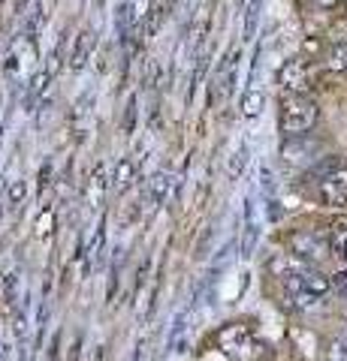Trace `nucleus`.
Masks as SVG:
<instances>
[{"label":"nucleus","instance_id":"obj_13","mask_svg":"<svg viewBox=\"0 0 347 361\" xmlns=\"http://www.w3.org/2000/svg\"><path fill=\"white\" fill-rule=\"evenodd\" d=\"M266 106V97L260 87H245L242 90V99H239V109H242V118H260V111Z\"/></svg>","mask_w":347,"mask_h":361},{"label":"nucleus","instance_id":"obj_24","mask_svg":"<svg viewBox=\"0 0 347 361\" xmlns=\"http://www.w3.org/2000/svg\"><path fill=\"white\" fill-rule=\"evenodd\" d=\"M311 4H314L317 9H327V13H329V9H339L344 0H311Z\"/></svg>","mask_w":347,"mask_h":361},{"label":"nucleus","instance_id":"obj_18","mask_svg":"<svg viewBox=\"0 0 347 361\" xmlns=\"http://www.w3.org/2000/svg\"><path fill=\"white\" fill-rule=\"evenodd\" d=\"M139 127V97L133 94L127 97V106H124V115H121V133L124 135H133Z\"/></svg>","mask_w":347,"mask_h":361},{"label":"nucleus","instance_id":"obj_23","mask_svg":"<svg viewBox=\"0 0 347 361\" xmlns=\"http://www.w3.org/2000/svg\"><path fill=\"white\" fill-rule=\"evenodd\" d=\"M329 280H332V292H339L341 298H347V268L335 271V274H332Z\"/></svg>","mask_w":347,"mask_h":361},{"label":"nucleus","instance_id":"obj_21","mask_svg":"<svg viewBox=\"0 0 347 361\" xmlns=\"http://www.w3.org/2000/svg\"><path fill=\"white\" fill-rule=\"evenodd\" d=\"M327 66L335 73H347V45H332L329 58H327Z\"/></svg>","mask_w":347,"mask_h":361},{"label":"nucleus","instance_id":"obj_5","mask_svg":"<svg viewBox=\"0 0 347 361\" xmlns=\"http://www.w3.org/2000/svg\"><path fill=\"white\" fill-rule=\"evenodd\" d=\"M317 199L327 208H347V166L317 184Z\"/></svg>","mask_w":347,"mask_h":361},{"label":"nucleus","instance_id":"obj_4","mask_svg":"<svg viewBox=\"0 0 347 361\" xmlns=\"http://www.w3.org/2000/svg\"><path fill=\"white\" fill-rule=\"evenodd\" d=\"M278 85L287 90V97H308L311 90V70L302 58L284 61L281 70H278Z\"/></svg>","mask_w":347,"mask_h":361},{"label":"nucleus","instance_id":"obj_6","mask_svg":"<svg viewBox=\"0 0 347 361\" xmlns=\"http://www.w3.org/2000/svg\"><path fill=\"white\" fill-rule=\"evenodd\" d=\"M170 193H172V175L170 172H154L148 180H145V208L148 211L163 208Z\"/></svg>","mask_w":347,"mask_h":361},{"label":"nucleus","instance_id":"obj_3","mask_svg":"<svg viewBox=\"0 0 347 361\" xmlns=\"http://www.w3.org/2000/svg\"><path fill=\"white\" fill-rule=\"evenodd\" d=\"M287 247H290V253H293L296 259H302V262H320V259L329 253V241L323 238V235H317V232H308V229L290 232Z\"/></svg>","mask_w":347,"mask_h":361},{"label":"nucleus","instance_id":"obj_12","mask_svg":"<svg viewBox=\"0 0 347 361\" xmlns=\"http://www.w3.org/2000/svg\"><path fill=\"white\" fill-rule=\"evenodd\" d=\"M344 166H347V163L341 160V157H335V154H329V157H320L317 163H311V166H308L305 178H311V180H317V184H320L323 178L335 175V172H339V169H344Z\"/></svg>","mask_w":347,"mask_h":361},{"label":"nucleus","instance_id":"obj_7","mask_svg":"<svg viewBox=\"0 0 347 361\" xmlns=\"http://www.w3.org/2000/svg\"><path fill=\"white\" fill-rule=\"evenodd\" d=\"M139 180V163L133 160V157H121L112 166V175H109V184L115 190V196H124L127 190Z\"/></svg>","mask_w":347,"mask_h":361},{"label":"nucleus","instance_id":"obj_1","mask_svg":"<svg viewBox=\"0 0 347 361\" xmlns=\"http://www.w3.org/2000/svg\"><path fill=\"white\" fill-rule=\"evenodd\" d=\"M320 118V109L311 97H284L281 111H278V127H281L284 139H302L314 130Z\"/></svg>","mask_w":347,"mask_h":361},{"label":"nucleus","instance_id":"obj_2","mask_svg":"<svg viewBox=\"0 0 347 361\" xmlns=\"http://www.w3.org/2000/svg\"><path fill=\"white\" fill-rule=\"evenodd\" d=\"M218 353H223L230 361H254L263 353V343L257 341V334L242 322H230L215 334Z\"/></svg>","mask_w":347,"mask_h":361},{"label":"nucleus","instance_id":"obj_26","mask_svg":"<svg viewBox=\"0 0 347 361\" xmlns=\"http://www.w3.org/2000/svg\"><path fill=\"white\" fill-rule=\"evenodd\" d=\"M0 361H4V355H0Z\"/></svg>","mask_w":347,"mask_h":361},{"label":"nucleus","instance_id":"obj_16","mask_svg":"<svg viewBox=\"0 0 347 361\" xmlns=\"http://www.w3.org/2000/svg\"><path fill=\"white\" fill-rule=\"evenodd\" d=\"M25 199H28V180H21V178L6 180V187H4V202H6V208L18 211L21 205H25Z\"/></svg>","mask_w":347,"mask_h":361},{"label":"nucleus","instance_id":"obj_19","mask_svg":"<svg viewBox=\"0 0 347 361\" xmlns=\"http://www.w3.org/2000/svg\"><path fill=\"white\" fill-rule=\"evenodd\" d=\"M329 250L347 259V223H341V226L335 223L329 229Z\"/></svg>","mask_w":347,"mask_h":361},{"label":"nucleus","instance_id":"obj_25","mask_svg":"<svg viewBox=\"0 0 347 361\" xmlns=\"http://www.w3.org/2000/svg\"><path fill=\"white\" fill-rule=\"evenodd\" d=\"M30 4H33V0H16V9H18V16H21V13H25V9H28Z\"/></svg>","mask_w":347,"mask_h":361},{"label":"nucleus","instance_id":"obj_14","mask_svg":"<svg viewBox=\"0 0 347 361\" xmlns=\"http://www.w3.org/2000/svg\"><path fill=\"white\" fill-rule=\"evenodd\" d=\"M248 160H251V145L242 142L239 148L230 154V160H227V178L230 180H239L245 175V166H248Z\"/></svg>","mask_w":347,"mask_h":361},{"label":"nucleus","instance_id":"obj_9","mask_svg":"<svg viewBox=\"0 0 347 361\" xmlns=\"http://www.w3.org/2000/svg\"><path fill=\"white\" fill-rule=\"evenodd\" d=\"M97 49V30L94 27H82L79 33H76V42H73V51H70V70L79 73L88 66V61H91V54Z\"/></svg>","mask_w":347,"mask_h":361},{"label":"nucleus","instance_id":"obj_22","mask_svg":"<svg viewBox=\"0 0 347 361\" xmlns=\"http://www.w3.org/2000/svg\"><path fill=\"white\" fill-rule=\"evenodd\" d=\"M37 180H40V196H42V193H49V190H52V160H46V163L40 166Z\"/></svg>","mask_w":347,"mask_h":361},{"label":"nucleus","instance_id":"obj_17","mask_svg":"<svg viewBox=\"0 0 347 361\" xmlns=\"http://www.w3.org/2000/svg\"><path fill=\"white\" fill-rule=\"evenodd\" d=\"M260 13H263V0H248L245 4V27H242L245 39H254L257 25H260Z\"/></svg>","mask_w":347,"mask_h":361},{"label":"nucleus","instance_id":"obj_10","mask_svg":"<svg viewBox=\"0 0 347 361\" xmlns=\"http://www.w3.org/2000/svg\"><path fill=\"white\" fill-rule=\"evenodd\" d=\"M305 268H308V262H302V259H296L293 253H275V256L266 262V271H269L272 277L281 280V283H287V280H296Z\"/></svg>","mask_w":347,"mask_h":361},{"label":"nucleus","instance_id":"obj_8","mask_svg":"<svg viewBox=\"0 0 347 361\" xmlns=\"http://www.w3.org/2000/svg\"><path fill=\"white\" fill-rule=\"evenodd\" d=\"M109 190H112V184H109V175H106V163H97L91 169V175H88V180H85V205L100 208Z\"/></svg>","mask_w":347,"mask_h":361},{"label":"nucleus","instance_id":"obj_20","mask_svg":"<svg viewBox=\"0 0 347 361\" xmlns=\"http://www.w3.org/2000/svg\"><path fill=\"white\" fill-rule=\"evenodd\" d=\"M18 283H21V271L13 268V271H6L4 274V298L16 307V301H18Z\"/></svg>","mask_w":347,"mask_h":361},{"label":"nucleus","instance_id":"obj_15","mask_svg":"<svg viewBox=\"0 0 347 361\" xmlns=\"http://www.w3.org/2000/svg\"><path fill=\"white\" fill-rule=\"evenodd\" d=\"M103 250H106V217H100L97 229H94V241L88 244V262H91V268H100Z\"/></svg>","mask_w":347,"mask_h":361},{"label":"nucleus","instance_id":"obj_11","mask_svg":"<svg viewBox=\"0 0 347 361\" xmlns=\"http://www.w3.org/2000/svg\"><path fill=\"white\" fill-rule=\"evenodd\" d=\"M314 145L311 142H305V135L302 139H287L284 145H281V157L287 163H317L320 157H314Z\"/></svg>","mask_w":347,"mask_h":361}]
</instances>
